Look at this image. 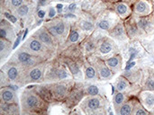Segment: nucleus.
Masks as SVG:
<instances>
[{"label":"nucleus","mask_w":154,"mask_h":115,"mask_svg":"<svg viewBox=\"0 0 154 115\" xmlns=\"http://www.w3.org/2000/svg\"><path fill=\"white\" fill-rule=\"evenodd\" d=\"M51 0H37L38 2V5L39 6H43V5H46Z\"/></svg>","instance_id":"40"},{"label":"nucleus","mask_w":154,"mask_h":115,"mask_svg":"<svg viewBox=\"0 0 154 115\" xmlns=\"http://www.w3.org/2000/svg\"><path fill=\"white\" fill-rule=\"evenodd\" d=\"M115 86L118 92H125L127 89V87L129 86V82L125 77H119L116 80Z\"/></svg>","instance_id":"23"},{"label":"nucleus","mask_w":154,"mask_h":115,"mask_svg":"<svg viewBox=\"0 0 154 115\" xmlns=\"http://www.w3.org/2000/svg\"><path fill=\"white\" fill-rule=\"evenodd\" d=\"M68 67L69 69V72L71 74V76L74 78L79 79L81 77V70L79 67V65L75 62H69L68 63Z\"/></svg>","instance_id":"22"},{"label":"nucleus","mask_w":154,"mask_h":115,"mask_svg":"<svg viewBox=\"0 0 154 115\" xmlns=\"http://www.w3.org/2000/svg\"><path fill=\"white\" fill-rule=\"evenodd\" d=\"M85 50H86V52L87 53H91V52H94L95 50H96V43L94 41H88L86 42V45H85Z\"/></svg>","instance_id":"33"},{"label":"nucleus","mask_w":154,"mask_h":115,"mask_svg":"<svg viewBox=\"0 0 154 115\" xmlns=\"http://www.w3.org/2000/svg\"><path fill=\"white\" fill-rule=\"evenodd\" d=\"M79 27L84 30V31H91L94 27L93 23L89 21H86V20H83L80 22V24H79Z\"/></svg>","instance_id":"32"},{"label":"nucleus","mask_w":154,"mask_h":115,"mask_svg":"<svg viewBox=\"0 0 154 115\" xmlns=\"http://www.w3.org/2000/svg\"><path fill=\"white\" fill-rule=\"evenodd\" d=\"M36 14H37L36 16H37L39 19L42 20V19H44V17H45L46 11H44V10H40V11H38V13H37Z\"/></svg>","instance_id":"39"},{"label":"nucleus","mask_w":154,"mask_h":115,"mask_svg":"<svg viewBox=\"0 0 154 115\" xmlns=\"http://www.w3.org/2000/svg\"><path fill=\"white\" fill-rule=\"evenodd\" d=\"M113 49H114L113 42L109 39L106 38L102 41L101 44L99 45L97 49V52L101 55H107L108 53L113 51Z\"/></svg>","instance_id":"17"},{"label":"nucleus","mask_w":154,"mask_h":115,"mask_svg":"<svg viewBox=\"0 0 154 115\" xmlns=\"http://www.w3.org/2000/svg\"><path fill=\"white\" fill-rule=\"evenodd\" d=\"M138 27L143 30H147L151 27V22L148 18H141L137 23Z\"/></svg>","instance_id":"31"},{"label":"nucleus","mask_w":154,"mask_h":115,"mask_svg":"<svg viewBox=\"0 0 154 115\" xmlns=\"http://www.w3.org/2000/svg\"><path fill=\"white\" fill-rule=\"evenodd\" d=\"M97 27H98V29H101L104 31H109L111 28V22L106 19L100 20L97 23Z\"/></svg>","instance_id":"30"},{"label":"nucleus","mask_w":154,"mask_h":115,"mask_svg":"<svg viewBox=\"0 0 154 115\" xmlns=\"http://www.w3.org/2000/svg\"><path fill=\"white\" fill-rule=\"evenodd\" d=\"M75 9H76V5H75V4H71V5H69L68 10H69V12H72V11H74Z\"/></svg>","instance_id":"41"},{"label":"nucleus","mask_w":154,"mask_h":115,"mask_svg":"<svg viewBox=\"0 0 154 115\" xmlns=\"http://www.w3.org/2000/svg\"><path fill=\"white\" fill-rule=\"evenodd\" d=\"M125 95L123 94V92L117 91V93L114 95V99H113L115 108L118 109L125 103Z\"/></svg>","instance_id":"25"},{"label":"nucleus","mask_w":154,"mask_h":115,"mask_svg":"<svg viewBox=\"0 0 154 115\" xmlns=\"http://www.w3.org/2000/svg\"><path fill=\"white\" fill-rule=\"evenodd\" d=\"M32 36H34L35 38H37L39 41H41L45 46H47L49 49H51V50H54L55 47H56V43H55V39L51 36V34L49 32V31L46 29L45 26L40 28Z\"/></svg>","instance_id":"9"},{"label":"nucleus","mask_w":154,"mask_h":115,"mask_svg":"<svg viewBox=\"0 0 154 115\" xmlns=\"http://www.w3.org/2000/svg\"><path fill=\"white\" fill-rule=\"evenodd\" d=\"M5 17H6V19L9 21V22H11L12 23H16L17 22H18V20H17V17L16 16H14V14H9V13H7V12H5V13H4L3 14Z\"/></svg>","instance_id":"35"},{"label":"nucleus","mask_w":154,"mask_h":115,"mask_svg":"<svg viewBox=\"0 0 154 115\" xmlns=\"http://www.w3.org/2000/svg\"><path fill=\"white\" fill-rule=\"evenodd\" d=\"M24 50L32 53V55L39 56L44 59H48L51 56V49L45 46L41 41H39L34 36H32L26 40V41L21 47Z\"/></svg>","instance_id":"5"},{"label":"nucleus","mask_w":154,"mask_h":115,"mask_svg":"<svg viewBox=\"0 0 154 115\" xmlns=\"http://www.w3.org/2000/svg\"><path fill=\"white\" fill-rule=\"evenodd\" d=\"M133 110H134V107H133L132 104L126 103L125 104H122L116 110V113L120 115H128L133 113Z\"/></svg>","instance_id":"24"},{"label":"nucleus","mask_w":154,"mask_h":115,"mask_svg":"<svg viewBox=\"0 0 154 115\" xmlns=\"http://www.w3.org/2000/svg\"><path fill=\"white\" fill-rule=\"evenodd\" d=\"M12 50V42L8 41L5 39L0 40V58L1 62H3L11 53Z\"/></svg>","instance_id":"16"},{"label":"nucleus","mask_w":154,"mask_h":115,"mask_svg":"<svg viewBox=\"0 0 154 115\" xmlns=\"http://www.w3.org/2000/svg\"><path fill=\"white\" fill-rule=\"evenodd\" d=\"M9 21L6 19L2 20L1 22V27H0V36L2 39H5L8 41L13 42L16 38V33L14 31V28L8 23Z\"/></svg>","instance_id":"10"},{"label":"nucleus","mask_w":154,"mask_h":115,"mask_svg":"<svg viewBox=\"0 0 154 115\" xmlns=\"http://www.w3.org/2000/svg\"><path fill=\"white\" fill-rule=\"evenodd\" d=\"M21 111L23 114L44 113L48 109V104L39 94L36 87H27L21 95Z\"/></svg>","instance_id":"1"},{"label":"nucleus","mask_w":154,"mask_h":115,"mask_svg":"<svg viewBox=\"0 0 154 115\" xmlns=\"http://www.w3.org/2000/svg\"><path fill=\"white\" fill-rule=\"evenodd\" d=\"M110 35L112 37L117 39V40H125V27L121 23L116 24L113 29H111Z\"/></svg>","instance_id":"21"},{"label":"nucleus","mask_w":154,"mask_h":115,"mask_svg":"<svg viewBox=\"0 0 154 115\" xmlns=\"http://www.w3.org/2000/svg\"><path fill=\"white\" fill-rule=\"evenodd\" d=\"M116 12L117 14H119L121 17H125L128 15V13H129V9H128V6L124 4V3H120V4H117L116 5Z\"/></svg>","instance_id":"26"},{"label":"nucleus","mask_w":154,"mask_h":115,"mask_svg":"<svg viewBox=\"0 0 154 115\" xmlns=\"http://www.w3.org/2000/svg\"><path fill=\"white\" fill-rule=\"evenodd\" d=\"M48 15H47V17L49 18V19H52V18H54L55 17V15L57 14V13H56V9L54 8V7H52V6H51V7H49V9H48V14H47Z\"/></svg>","instance_id":"37"},{"label":"nucleus","mask_w":154,"mask_h":115,"mask_svg":"<svg viewBox=\"0 0 154 115\" xmlns=\"http://www.w3.org/2000/svg\"><path fill=\"white\" fill-rule=\"evenodd\" d=\"M145 87H146V89H147V90L154 91V79L153 78H149V79L146 81Z\"/></svg>","instance_id":"36"},{"label":"nucleus","mask_w":154,"mask_h":115,"mask_svg":"<svg viewBox=\"0 0 154 115\" xmlns=\"http://www.w3.org/2000/svg\"><path fill=\"white\" fill-rule=\"evenodd\" d=\"M0 98L2 102L7 103V104H13V103H18V96L14 89H12L10 86L5 87L3 86L0 90Z\"/></svg>","instance_id":"13"},{"label":"nucleus","mask_w":154,"mask_h":115,"mask_svg":"<svg viewBox=\"0 0 154 115\" xmlns=\"http://www.w3.org/2000/svg\"><path fill=\"white\" fill-rule=\"evenodd\" d=\"M141 101L143 104L148 108L152 109L154 107V95L151 92H143L141 95Z\"/></svg>","instance_id":"19"},{"label":"nucleus","mask_w":154,"mask_h":115,"mask_svg":"<svg viewBox=\"0 0 154 115\" xmlns=\"http://www.w3.org/2000/svg\"><path fill=\"white\" fill-rule=\"evenodd\" d=\"M95 68L97 71L98 77L100 78V80L111 79L114 76V72L107 67L105 60L97 59L95 62Z\"/></svg>","instance_id":"11"},{"label":"nucleus","mask_w":154,"mask_h":115,"mask_svg":"<svg viewBox=\"0 0 154 115\" xmlns=\"http://www.w3.org/2000/svg\"><path fill=\"white\" fill-rule=\"evenodd\" d=\"M0 113L3 115H15L22 113L18 103L7 104L5 102L0 103Z\"/></svg>","instance_id":"14"},{"label":"nucleus","mask_w":154,"mask_h":115,"mask_svg":"<svg viewBox=\"0 0 154 115\" xmlns=\"http://www.w3.org/2000/svg\"><path fill=\"white\" fill-rule=\"evenodd\" d=\"M58 1H60V2H62V1H66V0H58Z\"/></svg>","instance_id":"42"},{"label":"nucleus","mask_w":154,"mask_h":115,"mask_svg":"<svg viewBox=\"0 0 154 115\" xmlns=\"http://www.w3.org/2000/svg\"><path fill=\"white\" fill-rule=\"evenodd\" d=\"M85 93L87 95H98L99 88L95 85H88L85 87Z\"/></svg>","instance_id":"28"},{"label":"nucleus","mask_w":154,"mask_h":115,"mask_svg":"<svg viewBox=\"0 0 154 115\" xmlns=\"http://www.w3.org/2000/svg\"><path fill=\"white\" fill-rule=\"evenodd\" d=\"M69 82H65L63 80L57 82L55 84H52L51 86V91L52 97L56 100H63L66 96L69 95Z\"/></svg>","instance_id":"8"},{"label":"nucleus","mask_w":154,"mask_h":115,"mask_svg":"<svg viewBox=\"0 0 154 115\" xmlns=\"http://www.w3.org/2000/svg\"><path fill=\"white\" fill-rule=\"evenodd\" d=\"M134 11L136 14H139L140 15H147L150 14L151 8H150V5H148L147 2L141 0L138 3H136L135 7H134Z\"/></svg>","instance_id":"20"},{"label":"nucleus","mask_w":154,"mask_h":115,"mask_svg":"<svg viewBox=\"0 0 154 115\" xmlns=\"http://www.w3.org/2000/svg\"><path fill=\"white\" fill-rule=\"evenodd\" d=\"M51 36L58 41H62L65 40L66 35L68 34L69 25L67 22L62 18H56L44 25Z\"/></svg>","instance_id":"6"},{"label":"nucleus","mask_w":154,"mask_h":115,"mask_svg":"<svg viewBox=\"0 0 154 115\" xmlns=\"http://www.w3.org/2000/svg\"><path fill=\"white\" fill-rule=\"evenodd\" d=\"M79 40V32L77 28H71L68 35V43H75Z\"/></svg>","instance_id":"27"},{"label":"nucleus","mask_w":154,"mask_h":115,"mask_svg":"<svg viewBox=\"0 0 154 115\" xmlns=\"http://www.w3.org/2000/svg\"><path fill=\"white\" fill-rule=\"evenodd\" d=\"M46 66L43 63H41L37 66H34L31 68L24 69L22 71L18 84L20 86H25L32 83H41L44 80Z\"/></svg>","instance_id":"3"},{"label":"nucleus","mask_w":154,"mask_h":115,"mask_svg":"<svg viewBox=\"0 0 154 115\" xmlns=\"http://www.w3.org/2000/svg\"><path fill=\"white\" fill-rule=\"evenodd\" d=\"M133 113H134V114L136 115H139V114H148L149 113L146 111V110H144L143 108H138L137 110H135Z\"/></svg>","instance_id":"38"},{"label":"nucleus","mask_w":154,"mask_h":115,"mask_svg":"<svg viewBox=\"0 0 154 115\" xmlns=\"http://www.w3.org/2000/svg\"><path fill=\"white\" fill-rule=\"evenodd\" d=\"M128 34L131 35V36H134L137 32H138V26L135 25V24H130L128 26Z\"/></svg>","instance_id":"34"},{"label":"nucleus","mask_w":154,"mask_h":115,"mask_svg":"<svg viewBox=\"0 0 154 115\" xmlns=\"http://www.w3.org/2000/svg\"><path fill=\"white\" fill-rule=\"evenodd\" d=\"M45 60H46V59L32 55V53L24 50L22 48L20 50H18L10 59V61L20 66L23 68V70L31 68L34 66L43 63V62H45Z\"/></svg>","instance_id":"2"},{"label":"nucleus","mask_w":154,"mask_h":115,"mask_svg":"<svg viewBox=\"0 0 154 115\" xmlns=\"http://www.w3.org/2000/svg\"><path fill=\"white\" fill-rule=\"evenodd\" d=\"M1 70L5 74L8 81L12 82V83H17L20 78V76L22 74L23 68L20 66H18L17 64L9 60L5 66L2 67Z\"/></svg>","instance_id":"7"},{"label":"nucleus","mask_w":154,"mask_h":115,"mask_svg":"<svg viewBox=\"0 0 154 115\" xmlns=\"http://www.w3.org/2000/svg\"><path fill=\"white\" fill-rule=\"evenodd\" d=\"M34 4L32 2H27L23 5H22L21 6H19L17 9H15V14L17 15V17L21 18V19H28L29 17H31L34 12Z\"/></svg>","instance_id":"12"},{"label":"nucleus","mask_w":154,"mask_h":115,"mask_svg":"<svg viewBox=\"0 0 154 115\" xmlns=\"http://www.w3.org/2000/svg\"><path fill=\"white\" fill-rule=\"evenodd\" d=\"M30 0H9L8 2V5H9V8L12 9V10H15L17 9L19 6H21L22 5L29 2Z\"/></svg>","instance_id":"29"},{"label":"nucleus","mask_w":154,"mask_h":115,"mask_svg":"<svg viewBox=\"0 0 154 115\" xmlns=\"http://www.w3.org/2000/svg\"><path fill=\"white\" fill-rule=\"evenodd\" d=\"M84 77L86 80H97L98 77L97 71L95 67L91 66L90 64H85L84 68Z\"/></svg>","instance_id":"18"},{"label":"nucleus","mask_w":154,"mask_h":115,"mask_svg":"<svg viewBox=\"0 0 154 115\" xmlns=\"http://www.w3.org/2000/svg\"><path fill=\"white\" fill-rule=\"evenodd\" d=\"M106 101L98 95H88L82 102L80 107L85 113L96 114L102 113L106 109Z\"/></svg>","instance_id":"4"},{"label":"nucleus","mask_w":154,"mask_h":115,"mask_svg":"<svg viewBox=\"0 0 154 115\" xmlns=\"http://www.w3.org/2000/svg\"><path fill=\"white\" fill-rule=\"evenodd\" d=\"M105 62L114 73H116L121 69L122 59L119 55H115L107 59H105Z\"/></svg>","instance_id":"15"}]
</instances>
